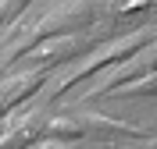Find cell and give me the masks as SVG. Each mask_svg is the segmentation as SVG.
Wrapping results in <instances>:
<instances>
[{
	"label": "cell",
	"instance_id": "obj_8",
	"mask_svg": "<svg viewBox=\"0 0 157 149\" xmlns=\"http://www.w3.org/2000/svg\"><path fill=\"white\" fill-rule=\"evenodd\" d=\"M29 7H32V0H0V36H4V29H11Z\"/></svg>",
	"mask_w": 157,
	"mask_h": 149
},
{
	"label": "cell",
	"instance_id": "obj_2",
	"mask_svg": "<svg viewBox=\"0 0 157 149\" xmlns=\"http://www.w3.org/2000/svg\"><path fill=\"white\" fill-rule=\"evenodd\" d=\"M150 39H157V29H136V32H128V36H121V39H114V43L93 46V50H89V57L82 60L78 68H68L64 75H57V78L50 82L47 99H57L61 92H68L71 85L86 82L89 75H97V71H104V68H114V64L128 60V57H132V53H136L139 46H147Z\"/></svg>",
	"mask_w": 157,
	"mask_h": 149
},
{
	"label": "cell",
	"instance_id": "obj_3",
	"mask_svg": "<svg viewBox=\"0 0 157 149\" xmlns=\"http://www.w3.org/2000/svg\"><path fill=\"white\" fill-rule=\"evenodd\" d=\"M150 71H157V39H150L147 46H139L128 60L114 64L111 75H104V78L86 92L82 103H89V99H97V96H107L111 89H118V85H125V82H132V78H143V75H150Z\"/></svg>",
	"mask_w": 157,
	"mask_h": 149
},
{
	"label": "cell",
	"instance_id": "obj_5",
	"mask_svg": "<svg viewBox=\"0 0 157 149\" xmlns=\"http://www.w3.org/2000/svg\"><path fill=\"white\" fill-rule=\"evenodd\" d=\"M75 121L82 128V135L97 131V135H118V139H147V131L139 124H128V121H118V117H104V114H78Z\"/></svg>",
	"mask_w": 157,
	"mask_h": 149
},
{
	"label": "cell",
	"instance_id": "obj_10",
	"mask_svg": "<svg viewBox=\"0 0 157 149\" xmlns=\"http://www.w3.org/2000/svg\"><path fill=\"white\" fill-rule=\"evenodd\" d=\"M0 117H7V114H4V107H0Z\"/></svg>",
	"mask_w": 157,
	"mask_h": 149
},
{
	"label": "cell",
	"instance_id": "obj_1",
	"mask_svg": "<svg viewBox=\"0 0 157 149\" xmlns=\"http://www.w3.org/2000/svg\"><path fill=\"white\" fill-rule=\"evenodd\" d=\"M97 21V0H68V4H57L54 11H47L39 21L32 25H21L7 36V46L0 53V78L7 75V68L14 60H21L29 50L43 46L50 39H64V36H78L82 29H89Z\"/></svg>",
	"mask_w": 157,
	"mask_h": 149
},
{
	"label": "cell",
	"instance_id": "obj_9",
	"mask_svg": "<svg viewBox=\"0 0 157 149\" xmlns=\"http://www.w3.org/2000/svg\"><path fill=\"white\" fill-rule=\"evenodd\" d=\"M29 149H78V142H71V139H39Z\"/></svg>",
	"mask_w": 157,
	"mask_h": 149
},
{
	"label": "cell",
	"instance_id": "obj_4",
	"mask_svg": "<svg viewBox=\"0 0 157 149\" xmlns=\"http://www.w3.org/2000/svg\"><path fill=\"white\" fill-rule=\"evenodd\" d=\"M47 78H50V71H43V68H29V71H21V75H14V78H0V107H4V114L21 110L43 89Z\"/></svg>",
	"mask_w": 157,
	"mask_h": 149
},
{
	"label": "cell",
	"instance_id": "obj_7",
	"mask_svg": "<svg viewBox=\"0 0 157 149\" xmlns=\"http://www.w3.org/2000/svg\"><path fill=\"white\" fill-rule=\"evenodd\" d=\"M43 139H71V142H78L82 139V128H78L75 117H47Z\"/></svg>",
	"mask_w": 157,
	"mask_h": 149
},
{
	"label": "cell",
	"instance_id": "obj_6",
	"mask_svg": "<svg viewBox=\"0 0 157 149\" xmlns=\"http://www.w3.org/2000/svg\"><path fill=\"white\" fill-rule=\"evenodd\" d=\"M107 96H118V99H147V96H157V71H150V75H143V78H132V82H125V85H118V89H111Z\"/></svg>",
	"mask_w": 157,
	"mask_h": 149
}]
</instances>
